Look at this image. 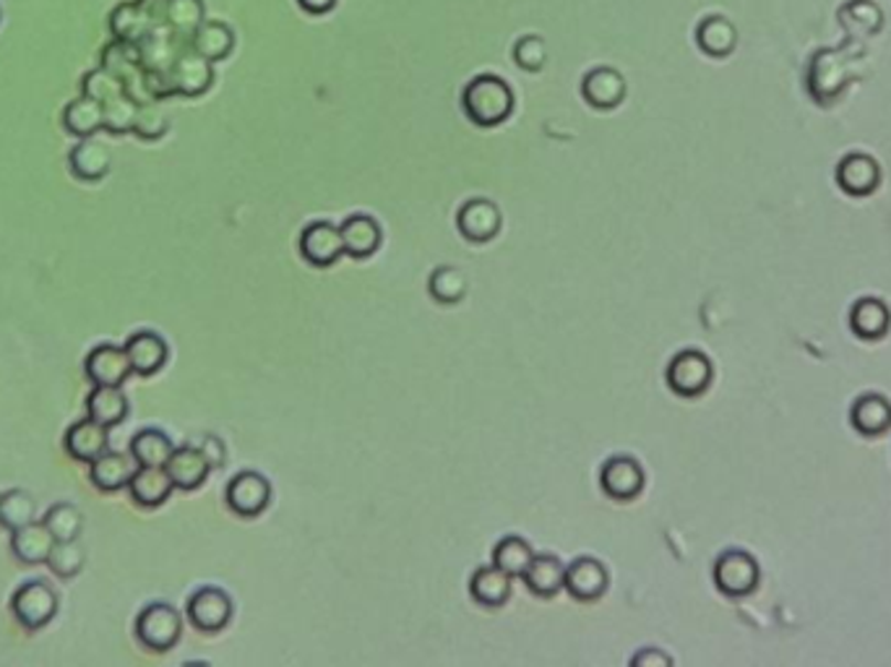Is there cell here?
<instances>
[{"instance_id": "cell-46", "label": "cell", "mask_w": 891, "mask_h": 667, "mask_svg": "<svg viewBox=\"0 0 891 667\" xmlns=\"http://www.w3.org/2000/svg\"><path fill=\"white\" fill-rule=\"evenodd\" d=\"M198 449L204 451L206 459H210L212 470L222 467V464H225V443H222L219 439H214V435H206L204 443H201Z\"/></svg>"}, {"instance_id": "cell-31", "label": "cell", "mask_w": 891, "mask_h": 667, "mask_svg": "<svg viewBox=\"0 0 891 667\" xmlns=\"http://www.w3.org/2000/svg\"><path fill=\"white\" fill-rule=\"evenodd\" d=\"M175 447H172L170 435L157 428H143L133 435L131 441V456L139 467H164Z\"/></svg>"}, {"instance_id": "cell-24", "label": "cell", "mask_w": 891, "mask_h": 667, "mask_svg": "<svg viewBox=\"0 0 891 667\" xmlns=\"http://www.w3.org/2000/svg\"><path fill=\"white\" fill-rule=\"evenodd\" d=\"M524 584L532 594L537 598H556V594L563 590V579H566V566L558 561L556 556H535L532 563L527 566V571L522 573Z\"/></svg>"}, {"instance_id": "cell-16", "label": "cell", "mask_w": 891, "mask_h": 667, "mask_svg": "<svg viewBox=\"0 0 891 667\" xmlns=\"http://www.w3.org/2000/svg\"><path fill=\"white\" fill-rule=\"evenodd\" d=\"M340 233L344 243V256L357 258V261L371 258L380 248V243H384V229H380L371 214H352V217L342 222Z\"/></svg>"}, {"instance_id": "cell-7", "label": "cell", "mask_w": 891, "mask_h": 667, "mask_svg": "<svg viewBox=\"0 0 891 667\" xmlns=\"http://www.w3.org/2000/svg\"><path fill=\"white\" fill-rule=\"evenodd\" d=\"M300 256L315 269L334 267V263L344 256L340 227L326 219L311 222V225L300 233Z\"/></svg>"}, {"instance_id": "cell-3", "label": "cell", "mask_w": 891, "mask_h": 667, "mask_svg": "<svg viewBox=\"0 0 891 667\" xmlns=\"http://www.w3.org/2000/svg\"><path fill=\"white\" fill-rule=\"evenodd\" d=\"M225 501L233 514L243 516V519H256L271 504V483L261 472L243 470L227 483Z\"/></svg>"}, {"instance_id": "cell-45", "label": "cell", "mask_w": 891, "mask_h": 667, "mask_svg": "<svg viewBox=\"0 0 891 667\" xmlns=\"http://www.w3.org/2000/svg\"><path fill=\"white\" fill-rule=\"evenodd\" d=\"M631 665L638 667H667L670 665V657L659 649H642L638 655L631 657Z\"/></svg>"}, {"instance_id": "cell-4", "label": "cell", "mask_w": 891, "mask_h": 667, "mask_svg": "<svg viewBox=\"0 0 891 667\" xmlns=\"http://www.w3.org/2000/svg\"><path fill=\"white\" fill-rule=\"evenodd\" d=\"M667 386L678 397H699L711 384V363L699 349H683L670 361L665 370Z\"/></svg>"}, {"instance_id": "cell-5", "label": "cell", "mask_w": 891, "mask_h": 667, "mask_svg": "<svg viewBox=\"0 0 891 667\" xmlns=\"http://www.w3.org/2000/svg\"><path fill=\"white\" fill-rule=\"evenodd\" d=\"M233 600L219 587H201L191 594L189 607H185L191 626L204 631V634H217L225 628L233 621Z\"/></svg>"}, {"instance_id": "cell-15", "label": "cell", "mask_w": 891, "mask_h": 667, "mask_svg": "<svg viewBox=\"0 0 891 667\" xmlns=\"http://www.w3.org/2000/svg\"><path fill=\"white\" fill-rule=\"evenodd\" d=\"M581 97L587 99V105L598 107V110H613V107L626 99V82H623V76L615 68H592L581 78Z\"/></svg>"}, {"instance_id": "cell-18", "label": "cell", "mask_w": 891, "mask_h": 667, "mask_svg": "<svg viewBox=\"0 0 891 667\" xmlns=\"http://www.w3.org/2000/svg\"><path fill=\"white\" fill-rule=\"evenodd\" d=\"M126 355L136 376H154L168 363L170 347L157 332H136L128 336Z\"/></svg>"}, {"instance_id": "cell-28", "label": "cell", "mask_w": 891, "mask_h": 667, "mask_svg": "<svg viewBox=\"0 0 891 667\" xmlns=\"http://www.w3.org/2000/svg\"><path fill=\"white\" fill-rule=\"evenodd\" d=\"M133 472H136L133 456L105 451L103 456H97L95 462H92V483H95L99 491L115 493L120 491V487H128Z\"/></svg>"}, {"instance_id": "cell-37", "label": "cell", "mask_w": 891, "mask_h": 667, "mask_svg": "<svg viewBox=\"0 0 891 667\" xmlns=\"http://www.w3.org/2000/svg\"><path fill=\"white\" fill-rule=\"evenodd\" d=\"M850 324L858 336L863 340H876L889 329V311L887 305L879 303V300H860L858 305L852 308Z\"/></svg>"}, {"instance_id": "cell-40", "label": "cell", "mask_w": 891, "mask_h": 667, "mask_svg": "<svg viewBox=\"0 0 891 667\" xmlns=\"http://www.w3.org/2000/svg\"><path fill=\"white\" fill-rule=\"evenodd\" d=\"M47 566L50 571L61 579L76 577V573L84 569V548L76 540L55 542L53 550H50Z\"/></svg>"}, {"instance_id": "cell-39", "label": "cell", "mask_w": 891, "mask_h": 667, "mask_svg": "<svg viewBox=\"0 0 891 667\" xmlns=\"http://www.w3.org/2000/svg\"><path fill=\"white\" fill-rule=\"evenodd\" d=\"M204 17L206 11L201 0H168V26L183 37L191 40V34L206 21Z\"/></svg>"}, {"instance_id": "cell-25", "label": "cell", "mask_w": 891, "mask_h": 667, "mask_svg": "<svg viewBox=\"0 0 891 667\" xmlns=\"http://www.w3.org/2000/svg\"><path fill=\"white\" fill-rule=\"evenodd\" d=\"M128 491H131V498L136 504L154 508L162 506L164 501L170 498L175 485H172V480L164 467H139L133 472L131 483H128Z\"/></svg>"}, {"instance_id": "cell-34", "label": "cell", "mask_w": 891, "mask_h": 667, "mask_svg": "<svg viewBox=\"0 0 891 667\" xmlns=\"http://www.w3.org/2000/svg\"><path fill=\"white\" fill-rule=\"evenodd\" d=\"M852 426L863 435H879L891 426V407L883 397L868 394L860 397L852 407Z\"/></svg>"}, {"instance_id": "cell-41", "label": "cell", "mask_w": 891, "mask_h": 667, "mask_svg": "<svg viewBox=\"0 0 891 667\" xmlns=\"http://www.w3.org/2000/svg\"><path fill=\"white\" fill-rule=\"evenodd\" d=\"M105 131L110 133H128L133 131V120L136 112H139V103L131 95H118L112 97L110 103H105Z\"/></svg>"}, {"instance_id": "cell-12", "label": "cell", "mask_w": 891, "mask_h": 667, "mask_svg": "<svg viewBox=\"0 0 891 667\" xmlns=\"http://www.w3.org/2000/svg\"><path fill=\"white\" fill-rule=\"evenodd\" d=\"M608 584H610V573L605 569V563H600L598 558L581 556L571 566H566L563 590L569 592L573 600H579V602L600 600L602 594L608 592Z\"/></svg>"}, {"instance_id": "cell-33", "label": "cell", "mask_w": 891, "mask_h": 667, "mask_svg": "<svg viewBox=\"0 0 891 667\" xmlns=\"http://www.w3.org/2000/svg\"><path fill=\"white\" fill-rule=\"evenodd\" d=\"M532 558H535V550H532V545L519 535L501 537L498 545L493 548V566H498V569L506 571L512 579L522 577V573L527 571Z\"/></svg>"}, {"instance_id": "cell-1", "label": "cell", "mask_w": 891, "mask_h": 667, "mask_svg": "<svg viewBox=\"0 0 891 667\" xmlns=\"http://www.w3.org/2000/svg\"><path fill=\"white\" fill-rule=\"evenodd\" d=\"M462 110L474 126L495 128L514 112L512 86L495 74L474 76L462 92Z\"/></svg>"}, {"instance_id": "cell-22", "label": "cell", "mask_w": 891, "mask_h": 667, "mask_svg": "<svg viewBox=\"0 0 891 667\" xmlns=\"http://www.w3.org/2000/svg\"><path fill=\"white\" fill-rule=\"evenodd\" d=\"M66 451L78 462H95L107 451V428L92 418L74 422L66 433Z\"/></svg>"}, {"instance_id": "cell-21", "label": "cell", "mask_w": 891, "mask_h": 667, "mask_svg": "<svg viewBox=\"0 0 891 667\" xmlns=\"http://www.w3.org/2000/svg\"><path fill=\"white\" fill-rule=\"evenodd\" d=\"M110 162H112L110 149H107L103 141L95 139H82V143L71 149L68 154L71 172L86 183L103 181L107 172H110Z\"/></svg>"}, {"instance_id": "cell-44", "label": "cell", "mask_w": 891, "mask_h": 667, "mask_svg": "<svg viewBox=\"0 0 891 667\" xmlns=\"http://www.w3.org/2000/svg\"><path fill=\"white\" fill-rule=\"evenodd\" d=\"M514 61L516 66L522 71H529V74L543 71L545 63H548V45L537 34H527V37H522L514 45Z\"/></svg>"}, {"instance_id": "cell-23", "label": "cell", "mask_w": 891, "mask_h": 667, "mask_svg": "<svg viewBox=\"0 0 891 667\" xmlns=\"http://www.w3.org/2000/svg\"><path fill=\"white\" fill-rule=\"evenodd\" d=\"M53 545H55L53 535L47 532V527L42 525V521H32V525L13 529V535H11L13 556H17L19 561L26 566L47 563Z\"/></svg>"}, {"instance_id": "cell-20", "label": "cell", "mask_w": 891, "mask_h": 667, "mask_svg": "<svg viewBox=\"0 0 891 667\" xmlns=\"http://www.w3.org/2000/svg\"><path fill=\"white\" fill-rule=\"evenodd\" d=\"M470 594L477 605L501 607L512 598V577L498 566H480L470 579Z\"/></svg>"}, {"instance_id": "cell-29", "label": "cell", "mask_w": 891, "mask_h": 667, "mask_svg": "<svg viewBox=\"0 0 891 667\" xmlns=\"http://www.w3.org/2000/svg\"><path fill=\"white\" fill-rule=\"evenodd\" d=\"M191 47L196 50L198 55H204L206 61L219 63L233 53L235 32L225 24V21H204V24L191 34Z\"/></svg>"}, {"instance_id": "cell-47", "label": "cell", "mask_w": 891, "mask_h": 667, "mask_svg": "<svg viewBox=\"0 0 891 667\" xmlns=\"http://www.w3.org/2000/svg\"><path fill=\"white\" fill-rule=\"evenodd\" d=\"M139 3L152 13L157 26H168V0H139Z\"/></svg>"}, {"instance_id": "cell-30", "label": "cell", "mask_w": 891, "mask_h": 667, "mask_svg": "<svg viewBox=\"0 0 891 667\" xmlns=\"http://www.w3.org/2000/svg\"><path fill=\"white\" fill-rule=\"evenodd\" d=\"M63 126L78 139H89L99 128H105V107L97 99L82 95L63 110Z\"/></svg>"}, {"instance_id": "cell-32", "label": "cell", "mask_w": 891, "mask_h": 667, "mask_svg": "<svg viewBox=\"0 0 891 667\" xmlns=\"http://www.w3.org/2000/svg\"><path fill=\"white\" fill-rule=\"evenodd\" d=\"M696 42H699V47L707 55L724 57V55H730L732 50H736L738 32H736V26H732L728 19L709 17V19L701 21L699 29H696Z\"/></svg>"}, {"instance_id": "cell-6", "label": "cell", "mask_w": 891, "mask_h": 667, "mask_svg": "<svg viewBox=\"0 0 891 667\" xmlns=\"http://www.w3.org/2000/svg\"><path fill=\"white\" fill-rule=\"evenodd\" d=\"M11 607L21 626L29 631H37L55 618L57 594L53 592V587L45 582H26L24 587H19L17 594H13Z\"/></svg>"}, {"instance_id": "cell-35", "label": "cell", "mask_w": 891, "mask_h": 667, "mask_svg": "<svg viewBox=\"0 0 891 667\" xmlns=\"http://www.w3.org/2000/svg\"><path fill=\"white\" fill-rule=\"evenodd\" d=\"M430 298L441 305H457L466 295V279L454 267H438L428 279Z\"/></svg>"}, {"instance_id": "cell-2", "label": "cell", "mask_w": 891, "mask_h": 667, "mask_svg": "<svg viewBox=\"0 0 891 667\" xmlns=\"http://www.w3.org/2000/svg\"><path fill=\"white\" fill-rule=\"evenodd\" d=\"M183 634V618L168 602H152L136 618V636L143 647L154 652H168L178 644Z\"/></svg>"}, {"instance_id": "cell-43", "label": "cell", "mask_w": 891, "mask_h": 667, "mask_svg": "<svg viewBox=\"0 0 891 667\" xmlns=\"http://www.w3.org/2000/svg\"><path fill=\"white\" fill-rule=\"evenodd\" d=\"M168 128H170V120H168V115L162 112L160 105H154V103L139 105V112H136V120H133V133L139 136V139L157 141L168 133Z\"/></svg>"}, {"instance_id": "cell-10", "label": "cell", "mask_w": 891, "mask_h": 667, "mask_svg": "<svg viewBox=\"0 0 891 667\" xmlns=\"http://www.w3.org/2000/svg\"><path fill=\"white\" fill-rule=\"evenodd\" d=\"M189 45V37L172 32L170 26H160L136 47H139V61L143 71H149V74H170L172 63L178 61V55Z\"/></svg>"}, {"instance_id": "cell-38", "label": "cell", "mask_w": 891, "mask_h": 667, "mask_svg": "<svg viewBox=\"0 0 891 667\" xmlns=\"http://www.w3.org/2000/svg\"><path fill=\"white\" fill-rule=\"evenodd\" d=\"M34 498L29 496L26 491H19V487H13V491L3 493L0 496V525L6 529H19V527H26L34 521Z\"/></svg>"}, {"instance_id": "cell-9", "label": "cell", "mask_w": 891, "mask_h": 667, "mask_svg": "<svg viewBox=\"0 0 891 667\" xmlns=\"http://www.w3.org/2000/svg\"><path fill=\"white\" fill-rule=\"evenodd\" d=\"M600 487L613 501H634L644 491V470L634 456H610L600 467Z\"/></svg>"}, {"instance_id": "cell-48", "label": "cell", "mask_w": 891, "mask_h": 667, "mask_svg": "<svg viewBox=\"0 0 891 667\" xmlns=\"http://www.w3.org/2000/svg\"><path fill=\"white\" fill-rule=\"evenodd\" d=\"M300 9L311 17H321V13H329L336 6V0H298Z\"/></svg>"}, {"instance_id": "cell-11", "label": "cell", "mask_w": 891, "mask_h": 667, "mask_svg": "<svg viewBox=\"0 0 891 667\" xmlns=\"http://www.w3.org/2000/svg\"><path fill=\"white\" fill-rule=\"evenodd\" d=\"M759 582V566L743 550H730L717 558L715 563V584L717 590L730 594V598H743Z\"/></svg>"}, {"instance_id": "cell-14", "label": "cell", "mask_w": 891, "mask_h": 667, "mask_svg": "<svg viewBox=\"0 0 891 667\" xmlns=\"http://www.w3.org/2000/svg\"><path fill=\"white\" fill-rule=\"evenodd\" d=\"M84 370L95 386H124L133 373L126 347H115V344H99L92 349L86 355Z\"/></svg>"}, {"instance_id": "cell-8", "label": "cell", "mask_w": 891, "mask_h": 667, "mask_svg": "<svg viewBox=\"0 0 891 667\" xmlns=\"http://www.w3.org/2000/svg\"><path fill=\"white\" fill-rule=\"evenodd\" d=\"M170 86L175 95L183 97H201L212 89L214 84V63L198 55L191 45L178 55V61L170 68Z\"/></svg>"}, {"instance_id": "cell-36", "label": "cell", "mask_w": 891, "mask_h": 667, "mask_svg": "<svg viewBox=\"0 0 891 667\" xmlns=\"http://www.w3.org/2000/svg\"><path fill=\"white\" fill-rule=\"evenodd\" d=\"M42 525L47 527V532L53 535L55 542L78 540V535L84 529V514L74 504H55L45 514Z\"/></svg>"}, {"instance_id": "cell-17", "label": "cell", "mask_w": 891, "mask_h": 667, "mask_svg": "<svg viewBox=\"0 0 891 667\" xmlns=\"http://www.w3.org/2000/svg\"><path fill=\"white\" fill-rule=\"evenodd\" d=\"M164 470H168V475L175 487H181V491H196V487L204 485L206 477H210L212 464L198 447H181L172 451Z\"/></svg>"}, {"instance_id": "cell-42", "label": "cell", "mask_w": 891, "mask_h": 667, "mask_svg": "<svg viewBox=\"0 0 891 667\" xmlns=\"http://www.w3.org/2000/svg\"><path fill=\"white\" fill-rule=\"evenodd\" d=\"M124 92H126L124 82H120L118 76H112L110 71L103 68V66L95 68V71H89V74L82 78V95L97 99L99 105L110 103L112 97L124 95Z\"/></svg>"}, {"instance_id": "cell-13", "label": "cell", "mask_w": 891, "mask_h": 667, "mask_svg": "<svg viewBox=\"0 0 891 667\" xmlns=\"http://www.w3.org/2000/svg\"><path fill=\"white\" fill-rule=\"evenodd\" d=\"M501 209L487 198H470L457 214V229L464 240L487 243L501 233Z\"/></svg>"}, {"instance_id": "cell-27", "label": "cell", "mask_w": 891, "mask_h": 667, "mask_svg": "<svg viewBox=\"0 0 891 667\" xmlns=\"http://www.w3.org/2000/svg\"><path fill=\"white\" fill-rule=\"evenodd\" d=\"M837 183L852 196H866L879 183V164L866 154H850L839 162Z\"/></svg>"}, {"instance_id": "cell-19", "label": "cell", "mask_w": 891, "mask_h": 667, "mask_svg": "<svg viewBox=\"0 0 891 667\" xmlns=\"http://www.w3.org/2000/svg\"><path fill=\"white\" fill-rule=\"evenodd\" d=\"M157 21L152 19L139 0H131V3H120L115 6V11L110 13V32L115 40L120 42H131V45H139L154 32Z\"/></svg>"}, {"instance_id": "cell-26", "label": "cell", "mask_w": 891, "mask_h": 667, "mask_svg": "<svg viewBox=\"0 0 891 667\" xmlns=\"http://www.w3.org/2000/svg\"><path fill=\"white\" fill-rule=\"evenodd\" d=\"M86 418L97 420L99 426L115 428L128 418V399L120 386H95L86 399Z\"/></svg>"}]
</instances>
